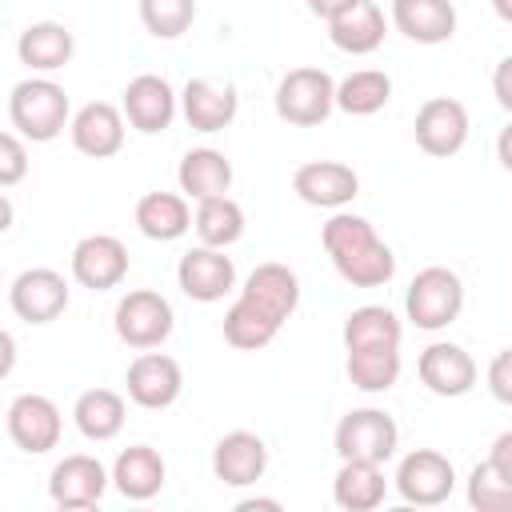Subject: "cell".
<instances>
[{
	"label": "cell",
	"mask_w": 512,
	"mask_h": 512,
	"mask_svg": "<svg viewBox=\"0 0 512 512\" xmlns=\"http://www.w3.org/2000/svg\"><path fill=\"white\" fill-rule=\"evenodd\" d=\"M404 308H408V320H412L416 328H428V332H432V328H444V324H452V320L460 316V308H464V284H460L456 272L432 264V268H424V272L412 276Z\"/></svg>",
	"instance_id": "1"
},
{
	"label": "cell",
	"mask_w": 512,
	"mask_h": 512,
	"mask_svg": "<svg viewBox=\"0 0 512 512\" xmlns=\"http://www.w3.org/2000/svg\"><path fill=\"white\" fill-rule=\"evenodd\" d=\"M332 104H336V84L324 68H292L276 88V116L296 128H312L328 120Z\"/></svg>",
	"instance_id": "2"
},
{
	"label": "cell",
	"mask_w": 512,
	"mask_h": 512,
	"mask_svg": "<svg viewBox=\"0 0 512 512\" xmlns=\"http://www.w3.org/2000/svg\"><path fill=\"white\" fill-rule=\"evenodd\" d=\"M12 124L32 140H52L68 120V96L52 80H20L8 100Z\"/></svg>",
	"instance_id": "3"
},
{
	"label": "cell",
	"mask_w": 512,
	"mask_h": 512,
	"mask_svg": "<svg viewBox=\"0 0 512 512\" xmlns=\"http://www.w3.org/2000/svg\"><path fill=\"white\" fill-rule=\"evenodd\" d=\"M336 452L340 460H372L384 464L396 452V424L380 408H356L336 424Z\"/></svg>",
	"instance_id": "4"
},
{
	"label": "cell",
	"mask_w": 512,
	"mask_h": 512,
	"mask_svg": "<svg viewBox=\"0 0 512 512\" xmlns=\"http://www.w3.org/2000/svg\"><path fill=\"white\" fill-rule=\"evenodd\" d=\"M172 332V304L160 292H128L116 304V336L132 348H156Z\"/></svg>",
	"instance_id": "5"
},
{
	"label": "cell",
	"mask_w": 512,
	"mask_h": 512,
	"mask_svg": "<svg viewBox=\"0 0 512 512\" xmlns=\"http://www.w3.org/2000/svg\"><path fill=\"white\" fill-rule=\"evenodd\" d=\"M452 484H456V472L448 464V456L432 452V448H416L400 460V472H396V488L408 504H420V508H432L440 500L452 496Z\"/></svg>",
	"instance_id": "6"
},
{
	"label": "cell",
	"mask_w": 512,
	"mask_h": 512,
	"mask_svg": "<svg viewBox=\"0 0 512 512\" xmlns=\"http://www.w3.org/2000/svg\"><path fill=\"white\" fill-rule=\"evenodd\" d=\"M468 140V112L452 96H432L416 112V144L428 156H456Z\"/></svg>",
	"instance_id": "7"
},
{
	"label": "cell",
	"mask_w": 512,
	"mask_h": 512,
	"mask_svg": "<svg viewBox=\"0 0 512 512\" xmlns=\"http://www.w3.org/2000/svg\"><path fill=\"white\" fill-rule=\"evenodd\" d=\"M8 300H12V312H16L20 320H28V324H48V320H56V316L68 308V284H64V276L52 272V268H28V272H20V276L12 280Z\"/></svg>",
	"instance_id": "8"
},
{
	"label": "cell",
	"mask_w": 512,
	"mask_h": 512,
	"mask_svg": "<svg viewBox=\"0 0 512 512\" xmlns=\"http://www.w3.org/2000/svg\"><path fill=\"white\" fill-rule=\"evenodd\" d=\"M124 272H128V248L116 236L96 232L72 248V276L92 292L116 288L124 280Z\"/></svg>",
	"instance_id": "9"
},
{
	"label": "cell",
	"mask_w": 512,
	"mask_h": 512,
	"mask_svg": "<svg viewBox=\"0 0 512 512\" xmlns=\"http://www.w3.org/2000/svg\"><path fill=\"white\" fill-rule=\"evenodd\" d=\"M292 188L304 204H316V208H340L348 204L356 192H360V180L348 164L340 160H308L296 168L292 176Z\"/></svg>",
	"instance_id": "10"
},
{
	"label": "cell",
	"mask_w": 512,
	"mask_h": 512,
	"mask_svg": "<svg viewBox=\"0 0 512 512\" xmlns=\"http://www.w3.org/2000/svg\"><path fill=\"white\" fill-rule=\"evenodd\" d=\"M180 384H184L180 364L164 352H140L128 364V396L140 408H168L180 396Z\"/></svg>",
	"instance_id": "11"
},
{
	"label": "cell",
	"mask_w": 512,
	"mask_h": 512,
	"mask_svg": "<svg viewBox=\"0 0 512 512\" xmlns=\"http://www.w3.org/2000/svg\"><path fill=\"white\" fill-rule=\"evenodd\" d=\"M8 432L24 452H48L60 440V412L48 396L24 392L8 404Z\"/></svg>",
	"instance_id": "12"
},
{
	"label": "cell",
	"mask_w": 512,
	"mask_h": 512,
	"mask_svg": "<svg viewBox=\"0 0 512 512\" xmlns=\"http://www.w3.org/2000/svg\"><path fill=\"white\" fill-rule=\"evenodd\" d=\"M264 468H268V448L256 432H228L212 448V472H216V480H224L232 488L256 484L264 476Z\"/></svg>",
	"instance_id": "13"
},
{
	"label": "cell",
	"mask_w": 512,
	"mask_h": 512,
	"mask_svg": "<svg viewBox=\"0 0 512 512\" xmlns=\"http://www.w3.org/2000/svg\"><path fill=\"white\" fill-rule=\"evenodd\" d=\"M420 380L436 396H464L476 384V364L460 344H428L416 364Z\"/></svg>",
	"instance_id": "14"
},
{
	"label": "cell",
	"mask_w": 512,
	"mask_h": 512,
	"mask_svg": "<svg viewBox=\"0 0 512 512\" xmlns=\"http://www.w3.org/2000/svg\"><path fill=\"white\" fill-rule=\"evenodd\" d=\"M104 468L100 460L92 456H64L56 468H52V480H48V492L56 500V508H92L100 496H104Z\"/></svg>",
	"instance_id": "15"
},
{
	"label": "cell",
	"mask_w": 512,
	"mask_h": 512,
	"mask_svg": "<svg viewBox=\"0 0 512 512\" xmlns=\"http://www.w3.org/2000/svg\"><path fill=\"white\" fill-rule=\"evenodd\" d=\"M176 280H180V288L192 296V300H220L228 288H232V280H236V268H232V260L224 256V252H216V248H192V252H184L180 256V268H176Z\"/></svg>",
	"instance_id": "16"
},
{
	"label": "cell",
	"mask_w": 512,
	"mask_h": 512,
	"mask_svg": "<svg viewBox=\"0 0 512 512\" xmlns=\"http://www.w3.org/2000/svg\"><path fill=\"white\" fill-rule=\"evenodd\" d=\"M172 112H176V96H172L168 80H160L152 72L128 80V88H124V116L132 120V128L164 132L172 124Z\"/></svg>",
	"instance_id": "17"
},
{
	"label": "cell",
	"mask_w": 512,
	"mask_h": 512,
	"mask_svg": "<svg viewBox=\"0 0 512 512\" xmlns=\"http://www.w3.org/2000/svg\"><path fill=\"white\" fill-rule=\"evenodd\" d=\"M392 20L416 44H440L456 32L452 0H392Z\"/></svg>",
	"instance_id": "18"
},
{
	"label": "cell",
	"mask_w": 512,
	"mask_h": 512,
	"mask_svg": "<svg viewBox=\"0 0 512 512\" xmlns=\"http://www.w3.org/2000/svg\"><path fill=\"white\" fill-rule=\"evenodd\" d=\"M72 144L84 156H96V160L120 152V144H124V120H120V112L112 104H104V100L84 104L76 112V120H72Z\"/></svg>",
	"instance_id": "19"
},
{
	"label": "cell",
	"mask_w": 512,
	"mask_h": 512,
	"mask_svg": "<svg viewBox=\"0 0 512 512\" xmlns=\"http://www.w3.org/2000/svg\"><path fill=\"white\" fill-rule=\"evenodd\" d=\"M328 36L340 52L364 56V52L380 48V40H384V12L372 0H360V4H352L328 20Z\"/></svg>",
	"instance_id": "20"
},
{
	"label": "cell",
	"mask_w": 512,
	"mask_h": 512,
	"mask_svg": "<svg viewBox=\"0 0 512 512\" xmlns=\"http://www.w3.org/2000/svg\"><path fill=\"white\" fill-rule=\"evenodd\" d=\"M180 100H184V116L196 132H220L236 116V88L232 84L216 88L208 80H188Z\"/></svg>",
	"instance_id": "21"
},
{
	"label": "cell",
	"mask_w": 512,
	"mask_h": 512,
	"mask_svg": "<svg viewBox=\"0 0 512 512\" xmlns=\"http://www.w3.org/2000/svg\"><path fill=\"white\" fill-rule=\"evenodd\" d=\"M112 480L128 500H152L164 488V460H160L156 448L132 444V448L120 452V460L112 468Z\"/></svg>",
	"instance_id": "22"
},
{
	"label": "cell",
	"mask_w": 512,
	"mask_h": 512,
	"mask_svg": "<svg viewBox=\"0 0 512 512\" xmlns=\"http://www.w3.org/2000/svg\"><path fill=\"white\" fill-rule=\"evenodd\" d=\"M240 296H248V300H256L260 308L276 312L280 320H288V316L296 312V304H300V280H296V272L284 268V264H260V268H252V276L244 280V292H240Z\"/></svg>",
	"instance_id": "23"
},
{
	"label": "cell",
	"mask_w": 512,
	"mask_h": 512,
	"mask_svg": "<svg viewBox=\"0 0 512 512\" xmlns=\"http://www.w3.org/2000/svg\"><path fill=\"white\" fill-rule=\"evenodd\" d=\"M280 316L276 312H268V308H260L256 300H248V296H240L232 308H228V316H224V340L232 344V348H240V352H256V348H264L276 332H280Z\"/></svg>",
	"instance_id": "24"
},
{
	"label": "cell",
	"mask_w": 512,
	"mask_h": 512,
	"mask_svg": "<svg viewBox=\"0 0 512 512\" xmlns=\"http://www.w3.org/2000/svg\"><path fill=\"white\" fill-rule=\"evenodd\" d=\"M232 184V164L224 160V152L216 148H192L180 160V192L208 200V196H224Z\"/></svg>",
	"instance_id": "25"
},
{
	"label": "cell",
	"mask_w": 512,
	"mask_h": 512,
	"mask_svg": "<svg viewBox=\"0 0 512 512\" xmlns=\"http://www.w3.org/2000/svg\"><path fill=\"white\" fill-rule=\"evenodd\" d=\"M136 224L148 240H176L188 232L192 216H188V204L184 196L176 192H148L136 200Z\"/></svg>",
	"instance_id": "26"
},
{
	"label": "cell",
	"mask_w": 512,
	"mask_h": 512,
	"mask_svg": "<svg viewBox=\"0 0 512 512\" xmlns=\"http://www.w3.org/2000/svg\"><path fill=\"white\" fill-rule=\"evenodd\" d=\"M332 492L344 512H372L384 500V472L372 460H344Z\"/></svg>",
	"instance_id": "27"
},
{
	"label": "cell",
	"mask_w": 512,
	"mask_h": 512,
	"mask_svg": "<svg viewBox=\"0 0 512 512\" xmlns=\"http://www.w3.org/2000/svg\"><path fill=\"white\" fill-rule=\"evenodd\" d=\"M20 60L32 68H44V72L64 68L72 60V32L64 24H52V20L28 24L20 32Z\"/></svg>",
	"instance_id": "28"
},
{
	"label": "cell",
	"mask_w": 512,
	"mask_h": 512,
	"mask_svg": "<svg viewBox=\"0 0 512 512\" xmlns=\"http://www.w3.org/2000/svg\"><path fill=\"white\" fill-rule=\"evenodd\" d=\"M332 264L356 288H376L396 272V256H392V248L384 240H368V244H360L352 252H340V256H332Z\"/></svg>",
	"instance_id": "29"
},
{
	"label": "cell",
	"mask_w": 512,
	"mask_h": 512,
	"mask_svg": "<svg viewBox=\"0 0 512 512\" xmlns=\"http://www.w3.org/2000/svg\"><path fill=\"white\" fill-rule=\"evenodd\" d=\"M400 344V320L396 312L380 304H364L344 320V348H396Z\"/></svg>",
	"instance_id": "30"
},
{
	"label": "cell",
	"mask_w": 512,
	"mask_h": 512,
	"mask_svg": "<svg viewBox=\"0 0 512 512\" xmlns=\"http://www.w3.org/2000/svg\"><path fill=\"white\" fill-rule=\"evenodd\" d=\"M76 428L88 436V440H112L124 424V400L112 392V388H88L80 400H76Z\"/></svg>",
	"instance_id": "31"
},
{
	"label": "cell",
	"mask_w": 512,
	"mask_h": 512,
	"mask_svg": "<svg viewBox=\"0 0 512 512\" xmlns=\"http://www.w3.org/2000/svg\"><path fill=\"white\" fill-rule=\"evenodd\" d=\"M388 96H392V80L376 68H360L336 84V104L348 116H372L388 104Z\"/></svg>",
	"instance_id": "32"
},
{
	"label": "cell",
	"mask_w": 512,
	"mask_h": 512,
	"mask_svg": "<svg viewBox=\"0 0 512 512\" xmlns=\"http://www.w3.org/2000/svg\"><path fill=\"white\" fill-rule=\"evenodd\" d=\"M192 224H196V232H200V240H204L208 248H224V244L240 240V232H244V212H240V204L228 200V196H208V200H200Z\"/></svg>",
	"instance_id": "33"
},
{
	"label": "cell",
	"mask_w": 512,
	"mask_h": 512,
	"mask_svg": "<svg viewBox=\"0 0 512 512\" xmlns=\"http://www.w3.org/2000/svg\"><path fill=\"white\" fill-rule=\"evenodd\" d=\"M400 376V352L396 348H352L348 352V380L364 392L392 388Z\"/></svg>",
	"instance_id": "34"
},
{
	"label": "cell",
	"mask_w": 512,
	"mask_h": 512,
	"mask_svg": "<svg viewBox=\"0 0 512 512\" xmlns=\"http://www.w3.org/2000/svg\"><path fill=\"white\" fill-rule=\"evenodd\" d=\"M468 504L476 512H512V480L492 464H476L468 476Z\"/></svg>",
	"instance_id": "35"
},
{
	"label": "cell",
	"mask_w": 512,
	"mask_h": 512,
	"mask_svg": "<svg viewBox=\"0 0 512 512\" xmlns=\"http://www.w3.org/2000/svg\"><path fill=\"white\" fill-rule=\"evenodd\" d=\"M192 16H196V0H140V20L160 40L188 32Z\"/></svg>",
	"instance_id": "36"
},
{
	"label": "cell",
	"mask_w": 512,
	"mask_h": 512,
	"mask_svg": "<svg viewBox=\"0 0 512 512\" xmlns=\"http://www.w3.org/2000/svg\"><path fill=\"white\" fill-rule=\"evenodd\" d=\"M320 240H324L328 256H340V252H352V248L376 240V232H372V224H368L364 216H348V212H340V216H332V220L324 224Z\"/></svg>",
	"instance_id": "37"
},
{
	"label": "cell",
	"mask_w": 512,
	"mask_h": 512,
	"mask_svg": "<svg viewBox=\"0 0 512 512\" xmlns=\"http://www.w3.org/2000/svg\"><path fill=\"white\" fill-rule=\"evenodd\" d=\"M24 168H28L24 144H20L12 132H4V136H0V184H4V188H12V184L24 176Z\"/></svg>",
	"instance_id": "38"
},
{
	"label": "cell",
	"mask_w": 512,
	"mask_h": 512,
	"mask_svg": "<svg viewBox=\"0 0 512 512\" xmlns=\"http://www.w3.org/2000/svg\"><path fill=\"white\" fill-rule=\"evenodd\" d=\"M488 388L500 404H512V348L496 352V360L488 364Z\"/></svg>",
	"instance_id": "39"
},
{
	"label": "cell",
	"mask_w": 512,
	"mask_h": 512,
	"mask_svg": "<svg viewBox=\"0 0 512 512\" xmlns=\"http://www.w3.org/2000/svg\"><path fill=\"white\" fill-rule=\"evenodd\" d=\"M492 92H496V100H500V104L512 112V56L496 64V76H492Z\"/></svg>",
	"instance_id": "40"
},
{
	"label": "cell",
	"mask_w": 512,
	"mask_h": 512,
	"mask_svg": "<svg viewBox=\"0 0 512 512\" xmlns=\"http://www.w3.org/2000/svg\"><path fill=\"white\" fill-rule=\"evenodd\" d=\"M508 480H512V432H500L496 436V444H492V456H488Z\"/></svg>",
	"instance_id": "41"
},
{
	"label": "cell",
	"mask_w": 512,
	"mask_h": 512,
	"mask_svg": "<svg viewBox=\"0 0 512 512\" xmlns=\"http://www.w3.org/2000/svg\"><path fill=\"white\" fill-rule=\"evenodd\" d=\"M352 4H360V0H308V8H312L316 16H324V20L340 16V12H344V8H352Z\"/></svg>",
	"instance_id": "42"
},
{
	"label": "cell",
	"mask_w": 512,
	"mask_h": 512,
	"mask_svg": "<svg viewBox=\"0 0 512 512\" xmlns=\"http://www.w3.org/2000/svg\"><path fill=\"white\" fill-rule=\"evenodd\" d=\"M496 156H500V164L512 172V124L500 128V136H496Z\"/></svg>",
	"instance_id": "43"
},
{
	"label": "cell",
	"mask_w": 512,
	"mask_h": 512,
	"mask_svg": "<svg viewBox=\"0 0 512 512\" xmlns=\"http://www.w3.org/2000/svg\"><path fill=\"white\" fill-rule=\"evenodd\" d=\"M12 356H16V344H12V336L4 332V336H0V376L12 372Z\"/></svg>",
	"instance_id": "44"
},
{
	"label": "cell",
	"mask_w": 512,
	"mask_h": 512,
	"mask_svg": "<svg viewBox=\"0 0 512 512\" xmlns=\"http://www.w3.org/2000/svg\"><path fill=\"white\" fill-rule=\"evenodd\" d=\"M236 512H280V500H240Z\"/></svg>",
	"instance_id": "45"
},
{
	"label": "cell",
	"mask_w": 512,
	"mask_h": 512,
	"mask_svg": "<svg viewBox=\"0 0 512 512\" xmlns=\"http://www.w3.org/2000/svg\"><path fill=\"white\" fill-rule=\"evenodd\" d=\"M8 224H12V200L0 196V228H8Z\"/></svg>",
	"instance_id": "46"
},
{
	"label": "cell",
	"mask_w": 512,
	"mask_h": 512,
	"mask_svg": "<svg viewBox=\"0 0 512 512\" xmlns=\"http://www.w3.org/2000/svg\"><path fill=\"white\" fill-rule=\"evenodd\" d=\"M492 8H496V16H500V20H508V24H512V0H492Z\"/></svg>",
	"instance_id": "47"
}]
</instances>
